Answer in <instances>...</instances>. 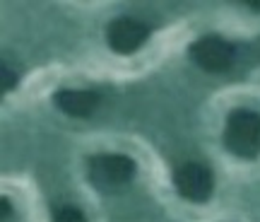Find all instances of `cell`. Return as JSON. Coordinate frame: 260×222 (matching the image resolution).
I'll use <instances>...</instances> for the list:
<instances>
[{
    "label": "cell",
    "instance_id": "cell-1",
    "mask_svg": "<svg viewBox=\"0 0 260 222\" xmlns=\"http://www.w3.org/2000/svg\"><path fill=\"white\" fill-rule=\"evenodd\" d=\"M224 143L239 157H258L260 155V116L255 111L239 109L226 119Z\"/></svg>",
    "mask_w": 260,
    "mask_h": 222
},
{
    "label": "cell",
    "instance_id": "cell-2",
    "mask_svg": "<svg viewBox=\"0 0 260 222\" xmlns=\"http://www.w3.org/2000/svg\"><path fill=\"white\" fill-rule=\"evenodd\" d=\"M135 176V162L125 155H96L89 159V181L102 191H116L130 184Z\"/></svg>",
    "mask_w": 260,
    "mask_h": 222
},
{
    "label": "cell",
    "instance_id": "cell-3",
    "mask_svg": "<svg viewBox=\"0 0 260 222\" xmlns=\"http://www.w3.org/2000/svg\"><path fill=\"white\" fill-rule=\"evenodd\" d=\"M212 172L200 162H186L174 172V188L178 196H183L186 201L203 203L212 196Z\"/></svg>",
    "mask_w": 260,
    "mask_h": 222
},
{
    "label": "cell",
    "instance_id": "cell-4",
    "mask_svg": "<svg viewBox=\"0 0 260 222\" xmlns=\"http://www.w3.org/2000/svg\"><path fill=\"white\" fill-rule=\"evenodd\" d=\"M190 58L203 70L222 73L234 63V46L222 37H203L190 46Z\"/></svg>",
    "mask_w": 260,
    "mask_h": 222
},
{
    "label": "cell",
    "instance_id": "cell-5",
    "mask_svg": "<svg viewBox=\"0 0 260 222\" xmlns=\"http://www.w3.org/2000/svg\"><path fill=\"white\" fill-rule=\"evenodd\" d=\"M147 34H149L147 24H142V22L133 17H121L111 22L106 39H109V46L116 53H133V51H138L145 44Z\"/></svg>",
    "mask_w": 260,
    "mask_h": 222
},
{
    "label": "cell",
    "instance_id": "cell-6",
    "mask_svg": "<svg viewBox=\"0 0 260 222\" xmlns=\"http://www.w3.org/2000/svg\"><path fill=\"white\" fill-rule=\"evenodd\" d=\"M56 104L70 116H89L99 106V94L89 90H60L56 94Z\"/></svg>",
    "mask_w": 260,
    "mask_h": 222
},
{
    "label": "cell",
    "instance_id": "cell-7",
    "mask_svg": "<svg viewBox=\"0 0 260 222\" xmlns=\"http://www.w3.org/2000/svg\"><path fill=\"white\" fill-rule=\"evenodd\" d=\"M53 222H84V215L73 205H65L53 215Z\"/></svg>",
    "mask_w": 260,
    "mask_h": 222
},
{
    "label": "cell",
    "instance_id": "cell-8",
    "mask_svg": "<svg viewBox=\"0 0 260 222\" xmlns=\"http://www.w3.org/2000/svg\"><path fill=\"white\" fill-rule=\"evenodd\" d=\"M12 85H15V75L10 73L8 65H3V90H12Z\"/></svg>",
    "mask_w": 260,
    "mask_h": 222
}]
</instances>
